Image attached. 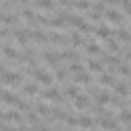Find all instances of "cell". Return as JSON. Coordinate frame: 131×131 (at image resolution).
<instances>
[{
  "label": "cell",
  "instance_id": "26",
  "mask_svg": "<svg viewBox=\"0 0 131 131\" xmlns=\"http://www.w3.org/2000/svg\"><path fill=\"white\" fill-rule=\"evenodd\" d=\"M115 35H117L121 41H131V35H129V31H127V29H117V31H115Z\"/></svg>",
  "mask_w": 131,
  "mask_h": 131
},
{
  "label": "cell",
  "instance_id": "27",
  "mask_svg": "<svg viewBox=\"0 0 131 131\" xmlns=\"http://www.w3.org/2000/svg\"><path fill=\"white\" fill-rule=\"evenodd\" d=\"M100 84H102V86H115L117 82L113 80L111 74H102V76H100Z\"/></svg>",
  "mask_w": 131,
  "mask_h": 131
},
{
  "label": "cell",
  "instance_id": "21",
  "mask_svg": "<svg viewBox=\"0 0 131 131\" xmlns=\"http://www.w3.org/2000/svg\"><path fill=\"white\" fill-rule=\"evenodd\" d=\"M70 43H72V45H88V41H86L82 35H78V33H72V35H70Z\"/></svg>",
  "mask_w": 131,
  "mask_h": 131
},
{
  "label": "cell",
  "instance_id": "17",
  "mask_svg": "<svg viewBox=\"0 0 131 131\" xmlns=\"http://www.w3.org/2000/svg\"><path fill=\"white\" fill-rule=\"evenodd\" d=\"M111 98H113V94L106 92V90H100V92L96 94V102H98V104H106V102H111Z\"/></svg>",
  "mask_w": 131,
  "mask_h": 131
},
{
  "label": "cell",
  "instance_id": "28",
  "mask_svg": "<svg viewBox=\"0 0 131 131\" xmlns=\"http://www.w3.org/2000/svg\"><path fill=\"white\" fill-rule=\"evenodd\" d=\"M72 6L78 8V10H88V8H90V2H88V0H74Z\"/></svg>",
  "mask_w": 131,
  "mask_h": 131
},
{
  "label": "cell",
  "instance_id": "18",
  "mask_svg": "<svg viewBox=\"0 0 131 131\" xmlns=\"http://www.w3.org/2000/svg\"><path fill=\"white\" fill-rule=\"evenodd\" d=\"M88 68L92 70V72H98V74H102V59H88Z\"/></svg>",
  "mask_w": 131,
  "mask_h": 131
},
{
  "label": "cell",
  "instance_id": "34",
  "mask_svg": "<svg viewBox=\"0 0 131 131\" xmlns=\"http://www.w3.org/2000/svg\"><path fill=\"white\" fill-rule=\"evenodd\" d=\"M92 125H94V121H92L90 117H80V127H86V129H88V127H92Z\"/></svg>",
  "mask_w": 131,
  "mask_h": 131
},
{
  "label": "cell",
  "instance_id": "33",
  "mask_svg": "<svg viewBox=\"0 0 131 131\" xmlns=\"http://www.w3.org/2000/svg\"><path fill=\"white\" fill-rule=\"evenodd\" d=\"M66 76H68V70H63V68H55V78L57 80H66Z\"/></svg>",
  "mask_w": 131,
  "mask_h": 131
},
{
  "label": "cell",
  "instance_id": "19",
  "mask_svg": "<svg viewBox=\"0 0 131 131\" xmlns=\"http://www.w3.org/2000/svg\"><path fill=\"white\" fill-rule=\"evenodd\" d=\"M76 82H78V84H88V86H90V84H92V76H90L88 72H80V74L76 76Z\"/></svg>",
  "mask_w": 131,
  "mask_h": 131
},
{
  "label": "cell",
  "instance_id": "23",
  "mask_svg": "<svg viewBox=\"0 0 131 131\" xmlns=\"http://www.w3.org/2000/svg\"><path fill=\"white\" fill-rule=\"evenodd\" d=\"M86 51H88V55H98V57H100V53H102V49H100L96 43H88V45H86Z\"/></svg>",
  "mask_w": 131,
  "mask_h": 131
},
{
  "label": "cell",
  "instance_id": "7",
  "mask_svg": "<svg viewBox=\"0 0 131 131\" xmlns=\"http://www.w3.org/2000/svg\"><path fill=\"white\" fill-rule=\"evenodd\" d=\"M41 96L45 98V100H55V102H61L63 98H61V92L57 90V88H47L45 92H41Z\"/></svg>",
  "mask_w": 131,
  "mask_h": 131
},
{
  "label": "cell",
  "instance_id": "35",
  "mask_svg": "<svg viewBox=\"0 0 131 131\" xmlns=\"http://www.w3.org/2000/svg\"><path fill=\"white\" fill-rule=\"evenodd\" d=\"M106 47H108L106 51H111V53H115V51L119 49V45H117V43H115L113 39H106Z\"/></svg>",
  "mask_w": 131,
  "mask_h": 131
},
{
  "label": "cell",
  "instance_id": "2",
  "mask_svg": "<svg viewBox=\"0 0 131 131\" xmlns=\"http://www.w3.org/2000/svg\"><path fill=\"white\" fill-rule=\"evenodd\" d=\"M23 82V74H18V72H8V68L4 66V70H2V84L4 86H16V84H20Z\"/></svg>",
  "mask_w": 131,
  "mask_h": 131
},
{
  "label": "cell",
  "instance_id": "30",
  "mask_svg": "<svg viewBox=\"0 0 131 131\" xmlns=\"http://www.w3.org/2000/svg\"><path fill=\"white\" fill-rule=\"evenodd\" d=\"M119 121H121V123H131V111L123 108V111L119 113Z\"/></svg>",
  "mask_w": 131,
  "mask_h": 131
},
{
  "label": "cell",
  "instance_id": "42",
  "mask_svg": "<svg viewBox=\"0 0 131 131\" xmlns=\"http://www.w3.org/2000/svg\"><path fill=\"white\" fill-rule=\"evenodd\" d=\"M59 2H61L63 6H66V4H74V0H59Z\"/></svg>",
  "mask_w": 131,
  "mask_h": 131
},
{
  "label": "cell",
  "instance_id": "22",
  "mask_svg": "<svg viewBox=\"0 0 131 131\" xmlns=\"http://www.w3.org/2000/svg\"><path fill=\"white\" fill-rule=\"evenodd\" d=\"M23 92L27 94V96H35L37 92H39V88H37V84H23Z\"/></svg>",
  "mask_w": 131,
  "mask_h": 131
},
{
  "label": "cell",
  "instance_id": "24",
  "mask_svg": "<svg viewBox=\"0 0 131 131\" xmlns=\"http://www.w3.org/2000/svg\"><path fill=\"white\" fill-rule=\"evenodd\" d=\"M78 94H80L78 86H66V88H63V96H72V98H76Z\"/></svg>",
  "mask_w": 131,
  "mask_h": 131
},
{
  "label": "cell",
  "instance_id": "12",
  "mask_svg": "<svg viewBox=\"0 0 131 131\" xmlns=\"http://www.w3.org/2000/svg\"><path fill=\"white\" fill-rule=\"evenodd\" d=\"M88 104H90V100H88L86 94H78V96L74 98V106H76V108H88Z\"/></svg>",
  "mask_w": 131,
  "mask_h": 131
},
{
  "label": "cell",
  "instance_id": "41",
  "mask_svg": "<svg viewBox=\"0 0 131 131\" xmlns=\"http://www.w3.org/2000/svg\"><path fill=\"white\" fill-rule=\"evenodd\" d=\"M102 2H106V4H117V2H121V0H102Z\"/></svg>",
  "mask_w": 131,
  "mask_h": 131
},
{
  "label": "cell",
  "instance_id": "13",
  "mask_svg": "<svg viewBox=\"0 0 131 131\" xmlns=\"http://www.w3.org/2000/svg\"><path fill=\"white\" fill-rule=\"evenodd\" d=\"M20 14H23V18H25V20H27L29 25H35V23H39V16H37V14L33 12V10H29V8H25V10L20 12Z\"/></svg>",
  "mask_w": 131,
  "mask_h": 131
},
{
  "label": "cell",
  "instance_id": "3",
  "mask_svg": "<svg viewBox=\"0 0 131 131\" xmlns=\"http://www.w3.org/2000/svg\"><path fill=\"white\" fill-rule=\"evenodd\" d=\"M41 59L45 63H49L51 68H57L59 61H61V55L59 53H53V51H41Z\"/></svg>",
  "mask_w": 131,
  "mask_h": 131
},
{
  "label": "cell",
  "instance_id": "5",
  "mask_svg": "<svg viewBox=\"0 0 131 131\" xmlns=\"http://www.w3.org/2000/svg\"><path fill=\"white\" fill-rule=\"evenodd\" d=\"M20 121H23V117H20V113H18L16 108L2 113V123H20Z\"/></svg>",
  "mask_w": 131,
  "mask_h": 131
},
{
  "label": "cell",
  "instance_id": "32",
  "mask_svg": "<svg viewBox=\"0 0 131 131\" xmlns=\"http://www.w3.org/2000/svg\"><path fill=\"white\" fill-rule=\"evenodd\" d=\"M35 111H37V113H41V115H43V117H47V119H49V115H51V108H49V106H45V104H37V106H35Z\"/></svg>",
  "mask_w": 131,
  "mask_h": 131
},
{
  "label": "cell",
  "instance_id": "15",
  "mask_svg": "<svg viewBox=\"0 0 131 131\" xmlns=\"http://www.w3.org/2000/svg\"><path fill=\"white\" fill-rule=\"evenodd\" d=\"M49 43H53V45H66L68 39L63 35H59V33H49Z\"/></svg>",
  "mask_w": 131,
  "mask_h": 131
},
{
  "label": "cell",
  "instance_id": "25",
  "mask_svg": "<svg viewBox=\"0 0 131 131\" xmlns=\"http://www.w3.org/2000/svg\"><path fill=\"white\" fill-rule=\"evenodd\" d=\"M2 23H4V25L18 23V14H8V12H4V16H2Z\"/></svg>",
  "mask_w": 131,
  "mask_h": 131
},
{
  "label": "cell",
  "instance_id": "43",
  "mask_svg": "<svg viewBox=\"0 0 131 131\" xmlns=\"http://www.w3.org/2000/svg\"><path fill=\"white\" fill-rule=\"evenodd\" d=\"M115 131H121V129H115Z\"/></svg>",
  "mask_w": 131,
  "mask_h": 131
},
{
  "label": "cell",
  "instance_id": "39",
  "mask_svg": "<svg viewBox=\"0 0 131 131\" xmlns=\"http://www.w3.org/2000/svg\"><path fill=\"white\" fill-rule=\"evenodd\" d=\"M121 6L127 14H131V0H121Z\"/></svg>",
  "mask_w": 131,
  "mask_h": 131
},
{
  "label": "cell",
  "instance_id": "40",
  "mask_svg": "<svg viewBox=\"0 0 131 131\" xmlns=\"http://www.w3.org/2000/svg\"><path fill=\"white\" fill-rule=\"evenodd\" d=\"M70 70H72V72H74V74H80V72H84V70H82V66H80V63H78V61H74V63H72V68H70Z\"/></svg>",
  "mask_w": 131,
  "mask_h": 131
},
{
  "label": "cell",
  "instance_id": "31",
  "mask_svg": "<svg viewBox=\"0 0 131 131\" xmlns=\"http://www.w3.org/2000/svg\"><path fill=\"white\" fill-rule=\"evenodd\" d=\"M117 72H119L121 76H131V68H129L127 63H119V66H117Z\"/></svg>",
  "mask_w": 131,
  "mask_h": 131
},
{
  "label": "cell",
  "instance_id": "20",
  "mask_svg": "<svg viewBox=\"0 0 131 131\" xmlns=\"http://www.w3.org/2000/svg\"><path fill=\"white\" fill-rule=\"evenodd\" d=\"M115 94H119V96H129L127 84H125V82H117V84H115Z\"/></svg>",
  "mask_w": 131,
  "mask_h": 131
},
{
  "label": "cell",
  "instance_id": "37",
  "mask_svg": "<svg viewBox=\"0 0 131 131\" xmlns=\"http://www.w3.org/2000/svg\"><path fill=\"white\" fill-rule=\"evenodd\" d=\"M27 121L33 123V125H39V117H37L35 113H29V115H27Z\"/></svg>",
  "mask_w": 131,
  "mask_h": 131
},
{
  "label": "cell",
  "instance_id": "14",
  "mask_svg": "<svg viewBox=\"0 0 131 131\" xmlns=\"http://www.w3.org/2000/svg\"><path fill=\"white\" fill-rule=\"evenodd\" d=\"M2 53H4V57H8V59H18V57H20V53H18L14 47H10V45H4V47H2Z\"/></svg>",
  "mask_w": 131,
  "mask_h": 131
},
{
  "label": "cell",
  "instance_id": "38",
  "mask_svg": "<svg viewBox=\"0 0 131 131\" xmlns=\"http://www.w3.org/2000/svg\"><path fill=\"white\" fill-rule=\"evenodd\" d=\"M66 123H68V125H72V127H76V125H80V117H68V119H66Z\"/></svg>",
  "mask_w": 131,
  "mask_h": 131
},
{
  "label": "cell",
  "instance_id": "6",
  "mask_svg": "<svg viewBox=\"0 0 131 131\" xmlns=\"http://www.w3.org/2000/svg\"><path fill=\"white\" fill-rule=\"evenodd\" d=\"M14 39L20 45H27V41L31 39V29H14Z\"/></svg>",
  "mask_w": 131,
  "mask_h": 131
},
{
  "label": "cell",
  "instance_id": "11",
  "mask_svg": "<svg viewBox=\"0 0 131 131\" xmlns=\"http://www.w3.org/2000/svg\"><path fill=\"white\" fill-rule=\"evenodd\" d=\"M100 127L115 131V129H117V121L113 119V115H108V117H100Z\"/></svg>",
  "mask_w": 131,
  "mask_h": 131
},
{
  "label": "cell",
  "instance_id": "10",
  "mask_svg": "<svg viewBox=\"0 0 131 131\" xmlns=\"http://www.w3.org/2000/svg\"><path fill=\"white\" fill-rule=\"evenodd\" d=\"M31 39H33L35 43H41V45H43V43L49 41V35H45V33L39 31V29H33V31H31Z\"/></svg>",
  "mask_w": 131,
  "mask_h": 131
},
{
  "label": "cell",
  "instance_id": "29",
  "mask_svg": "<svg viewBox=\"0 0 131 131\" xmlns=\"http://www.w3.org/2000/svg\"><path fill=\"white\" fill-rule=\"evenodd\" d=\"M33 57H35V51H33V49H25V51L20 53L18 59H20V61H31Z\"/></svg>",
  "mask_w": 131,
  "mask_h": 131
},
{
  "label": "cell",
  "instance_id": "36",
  "mask_svg": "<svg viewBox=\"0 0 131 131\" xmlns=\"http://www.w3.org/2000/svg\"><path fill=\"white\" fill-rule=\"evenodd\" d=\"M59 55H61V59H76V57H78L76 51H61Z\"/></svg>",
  "mask_w": 131,
  "mask_h": 131
},
{
  "label": "cell",
  "instance_id": "9",
  "mask_svg": "<svg viewBox=\"0 0 131 131\" xmlns=\"http://www.w3.org/2000/svg\"><path fill=\"white\" fill-rule=\"evenodd\" d=\"M111 33H113V31H111L106 25H98V27H94V35L100 37V39H104V41L111 39Z\"/></svg>",
  "mask_w": 131,
  "mask_h": 131
},
{
  "label": "cell",
  "instance_id": "1",
  "mask_svg": "<svg viewBox=\"0 0 131 131\" xmlns=\"http://www.w3.org/2000/svg\"><path fill=\"white\" fill-rule=\"evenodd\" d=\"M2 102H4V104H12V106H16V108H20V111H29V108H31L29 102L20 100L16 94H12V92H8V90L2 92Z\"/></svg>",
  "mask_w": 131,
  "mask_h": 131
},
{
  "label": "cell",
  "instance_id": "4",
  "mask_svg": "<svg viewBox=\"0 0 131 131\" xmlns=\"http://www.w3.org/2000/svg\"><path fill=\"white\" fill-rule=\"evenodd\" d=\"M35 80L41 82V84H45V86H51V84H53V76H51L49 72H45L43 68H37V70H35Z\"/></svg>",
  "mask_w": 131,
  "mask_h": 131
},
{
  "label": "cell",
  "instance_id": "16",
  "mask_svg": "<svg viewBox=\"0 0 131 131\" xmlns=\"http://www.w3.org/2000/svg\"><path fill=\"white\" fill-rule=\"evenodd\" d=\"M35 6L41 8V10H53L55 8V2L53 0H35Z\"/></svg>",
  "mask_w": 131,
  "mask_h": 131
},
{
  "label": "cell",
  "instance_id": "8",
  "mask_svg": "<svg viewBox=\"0 0 131 131\" xmlns=\"http://www.w3.org/2000/svg\"><path fill=\"white\" fill-rule=\"evenodd\" d=\"M104 16H106L108 23H115V25H119V23L123 20V14H121L119 10H115V8H108V10L104 12Z\"/></svg>",
  "mask_w": 131,
  "mask_h": 131
}]
</instances>
